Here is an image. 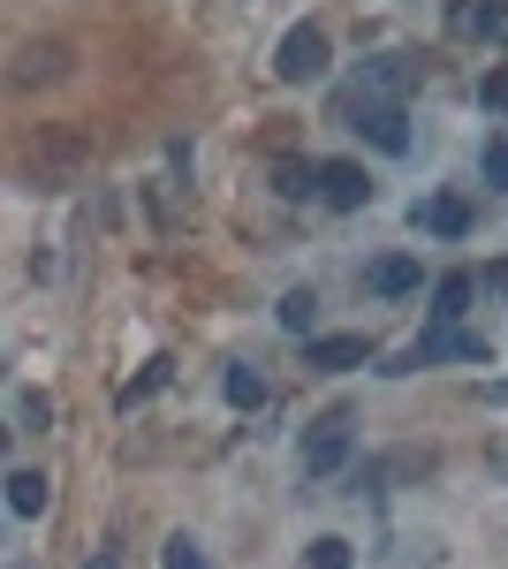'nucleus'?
Wrapping results in <instances>:
<instances>
[{"instance_id": "f257e3e1", "label": "nucleus", "mask_w": 508, "mask_h": 569, "mask_svg": "<svg viewBox=\"0 0 508 569\" xmlns=\"http://www.w3.org/2000/svg\"><path fill=\"white\" fill-rule=\"evenodd\" d=\"M341 122L357 137H372L380 152H410V114H402V99H372V91H341Z\"/></svg>"}, {"instance_id": "f03ea898", "label": "nucleus", "mask_w": 508, "mask_h": 569, "mask_svg": "<svg viewBox=\"0 0 508 569\" xmlns=\"http://www.w3.org/2000/svg\"><path fill=\"white\" fill-rule=\"evenodd\" d=\"M349 448H357L349 410H319V418H311V433H303V479H335L341 463H349Z\"/></svg>"}, {"instance_id": "7ed1b4c3", "label": "nucleus", "mask_w": 508, "mask_h": 569, "mask_svg": "<svg viewBox=\"0 0 508 569\" xmlns=\"http://www.w3.org/2000/svg\"><path fill=\"white\" fill-rule=\"evenodd\" d=\"M91 160V137L84 130H39L31 137V152H23V176L31 182H61V176H77Z\"/></svg>"}, {"instance_id": "20e7f679", "label": "nucleus", "mask_w": 508, "mask_h": 569, "mask_svg": "<svg viewBox=\"0 0 508 569\" xmlns=\"http://www.w3.org/2000/svg\"><path fill=\"white\" fill-rule=\"evenodd\" d=\"M440 357H470V365H494V342H478V335H456V327H432V335H418V342L395 357V365H380V372H418V365H440Z\"/></svg>"}, {"instance_id": "39448f33", "label": "nucleus", "mask_w": 508, "mask_h": 569, "mask_svg": "<svg viewBox=\"0 0 508 569\" xmlns=\"http://www.w3.org/2000/svg\"><path fill=\"white\" fill-rule=\"evenodd\" d=\"M327 61H335V53H327V31H319V23H297V31L281 39V53H273V77H281V84H319Z\"/></svg>"}, {"instance_id": "423d86ee", "label": "nucleus", "mask_w": 508, "mask_h": 569, "mask_svg": "<svg viewBox=\"0 0 508 569\" xmlns=\"http://www.w3.org/2000/svg\"><path fill=\"white\" fill-rule=\"evenodd\" d=\"M448 31L464 46H501L508 39V0H448Z\"/></svg>"}, {"instance_id": "0eeeda50", "label": "nucleus", "mask_w": 508, "mask_h": 569, "mask_svg": "<svg viewBox=\"0 0 508 569\" xmlns=\"http://www.w3.org/2000/svg\"><path fill=\"white\" fill-rule=\"evenodd\" d=\"M319 198H327L335 213H365V206H372V176H365V160H319Z\"/></svg>"}, {"instance_id": "6e6552de", "label": "nucleus", "mask_w": 508, "mask_h": 569, "mask_svg": "<svg viewBox=\"0 0 508 569\" xmlns=\"http://www.w3.org/2000/svg\"><path fill=\"white\" fill-rule=\"evenodd\" d=\"M418 77H425L418 53H380V61L357 69V91H372V99H402V91H418Z\"/></svg>"}, {"instance_id": "1a4fd4ad", "label": "nucleus", "mask_w": 508, "mask_h": 569, "mask_svg": "<svg viewBox=\"0 0 508 569\" xmlns=\"http://www.w3.org/2000/svg\"><path fill=\"white\" fill-rule=\"evenodd\" d=\"M69 61H77V53H69L61 39H31V46H23V61H16V84L39 91V84H53V77H69Z\"/></svg>"}, {"instance_id": "9d476101", "label": "nucleus", "mask_w": 508, "mask_h": 569, "mask_svg": "<svg viewBox=\"0 0 508 569\" xmlns=\"http://www.w3.org/2000/svg\"><path fill=\"white\" fill-rule=\"evenodd\" d=\"M372 342L365 335H319V342H303V365H319V372H349V365H365Z\"/></svg>"}, {"instance_id": "9b49d317", "label": "nucleus", "mask_w": 508, "mask_h": 569, "mask_svg": "<svg viewBox=\"0 0 508 569\" xmlns=\"http://www.w3.org/2000/svg\"><path fill=\"white\" fill-rule=\"evenodd\" d=\"M365 289L372 297H410V289H425V266L418 259H372L365 266Z\"/></svg>"}, {"instance_id": "f8f14e48", "label": "nucleus", "mask_w": 508, "mask_h": 569, "mask_svg": "<svg viewBox=\"0 0 508 569\" xmlns=\"http://www.w3.org/2000/svg\"><path fill=\"white\" fill-rule=\"evenodd\" d=\"M470 297H478V273H440V281H432V319L456 327V319L470 311Z\"/></svg>"}, {"instance_id": "ddd939ff", "label": "nucleus", "mask_w": 508, "mask_h": 569, "mask_svg": "<svg viewBox=\"0 0 508 569\" xmlns=\"http://www.w3.org/2000/svg\"><path fill=\"white\" fill-rule=\"evenodd\" d=\"M418 228H425V236H470V206H464V198H425Z\"/></svg>"}, {"instance_id": "4468645a", "label": "nucleus", "mask_w": 508, "mask_h": 569, "mask_svg": "<svg viewBox=\"0 0 508 569\" xmlns=\"http://www.w3.org/2000/svg\"><path fill=\"white\" fill-rule=\"evenodd\" d=\"M273 190L281 198H319V160H273Z\"/></svg>"}, {"instance_id": "2eb2a0df", "label": "nucleus", "mask_w": 508, "mask_h": 569, "mask_svg": "<svg viewBox=\"0 0 508 569\" xmlns=\"http://www.w3.org/2000/svg\"><path fill=\"white\" fill-rule=\"evenodd\" d=\"M8 509H16V517H46V479L39 471H8Z\"/></svg>"}, {"instance_id": "dca6fc26", "label": "nucleus", "mask_w": 508, "mask_h": 569, "mask_svg": "<svg viewBox=\"0 0 508 569\" xmlns=\"http://www.w3.org/2000/svg\"><path fill=\"white\" fill-rule=\"evenodd\" d=\"M220 395H228L236 410H258V402H266V380H258L251 365H228V380H220Z\"/></svg>"}, {"instance_id": "f3484780", "label": "nucleus", "mask_w": 508, "mask_h": 569, "mask_svg": "<svg viewBox=\"0 0 508 569\" xmlns=\"http://www.w3.org/2000/svg\"><path fill=\"white\" fill-rule=\"evenodd\" d=\"M273 319H281V327H289V335H311V319H319V297H311V289H289V297H281V311H273Z\"/></svg>"}, {"instance_id": "a211bd4d", "label": "nucleus", "mask_w": 508, "mask_h": 569, "mask_svg": "<svg viewBox=\"0 0 508 569\" xmlns=\"http://www.w3.org/2000/svg\"><path fill=\"white\" fill-rule=\"evenodd\" d=\"M303 569H357V555H349V539H311V555H303Z\"/></svg>"}, {"instance_id": "6ab92c4d", "label": "nucleus", "mask_w": 508, "mask_h": 569, "mask_svg": "<svg viewBox=\"0 0 508 569\" xmlns=\"http://www.w3.org/2000/svg\"><path fill=\"white\" fill-rule=\"evenodd\" d=\"M16 426H23V433H46V426H53V402H46L39 388H23L16 395Z\"/></svg>"}, {"instance_id": "aec40b11", "label": "nucleus", "mask_w": 508, "mask_h": 569, "mask_svg": "<svg viewBox=\"0 0 508 569\" xmlns=\"http://www.w3.org/2000/svg\"><path fill=\"white\" fill-rule=\"evenodd\" d=\"M168 372H175L168 357H152V365H145V372H137V380L122 388V402H145V395H160V388H168Z\"/></svg>"}, {"instance_id": "412c9836", "label": "nucleus", "mask_w": 508, "mask_h": 569, "mask_svg": "<svg viewBox=\"0 0 508 569\" xmlns=\"http://www.w3.org/2000/svg\"><path fill=\"white\" fill-rule=\"evenodd\" d=\"M478 176L494 182V190H508V137H486V152H478Z\"/></svg>"}, {"instance_id": "4be33fe9", "label": "nucleus", "mask_w": 508, "mask_h": 569, "mask_svg": "<svg viewBox=\"0 0 508 569\" xmlns=\"http://www.w3.org/2000/svg\"><path fill=\"white\" fill-rule=\"evenodd\" d=\"M168 569H212V562L198 555V539H182V531H175V539H168Z\"/></svg>"}, {"instance_id": "5701e85b", "label": "nucleus", "mask_w": 508, "mask_h": 569, "mask_svg": "<svg viewBox=\"0 0 508 569\" xmlns=\"http://www.w3.org/2000/svg\"><path fill=\"white\" fill-rule=\"evenodd\" d=\"M478 99H486V107H494V114H508V69H494V77H486V84H478Z\"/></svg>"}, {"instance_id": "b1692460", "label": "nucleus", "mask_w": 508, "mask_h": 569, "mask_svg": "<svg viewBox=\"0 0 508 569\" xmlns=\"http://www.w3.org/2000/svg\"><path fill=\"white\" fill-rule=\"evenodd\" d=\"M114 562H122V547H99V555H91L84 569H114Z\"/></svg>"}, {"instance_id": "393cba45", "label": "nucleus", "mask_w": 508, "mask_h": 569, "mask_svg": "<svg viewBox=\"0 0 508 569\" xmlns=\"http://www.w3.org/2000/svg\"><path fill=\"white\" fill-rule=\"evenodd\" d=\"M16 569H31V562H16Z\"/></svg>"}]
</instances>
